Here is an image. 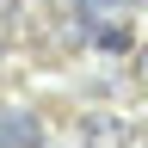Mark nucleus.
Returning a JSON list of instances; mask_svg holds the SVG:
<instances>
[{"mask_svg":"<svg viewBox=\"0 0 148 148\" xmlns=\"http://www.w3.org/2000/svg\"><path fill=\"white\" fill-rule=\"evenodd\" d=\"M0 148H43V130H37L31 111H0Z\"/></svg>","mask_w":148,"mask_h":148,"instance_id":"obj_1","label":"nucleus"},{"mask_svg":"<svg viewBox=\"0 0 148 148\" xmlns=\"http://www.w3.org/2000/svg\"><path fill=\"white\" fill-rule=\"evenodd\" d=\"M142 68H148V62H142Z\"/></svg>","mask_w":148,"mask_h":148,"instance_id":"obj_5","label":"nucleus"},{"mask_svg":"<svg viewBox=\"0 0 148 148\" xmlns=\"http://www.w3.org/2000/svg\"><path fill=\"white\" fill-rule=\"evenodd\" d=\"M80 6H130V0H80Z\"/></svg>","mask_w":148,"mask_h":148,"instance_id":"obj_4","label":"nucleus"},{"mask_svg":"<svg viewBox=\"0 0 148 148\" xmlns=\"http://www.w3.org/2000/svg\"><path fill=\"white\" fill-rule=\"evenodd\" d=\"M92 37H99V49H130V43H136V37H130V25H99V31H92Z\"/></svg>","mask_w":148,"mask_h":148,"instance_id":"obj_3","label":"nucleus"},{"mask_svg":"<svg viewBox=\"0 0 148 148\" xmlns=\"http://www.w3.org/2000/svg\"><path fill=\"white\" fill-rule=\"evenodd\" d=\"M80 136H86V148H123V142H130V130H123L117 117H86V123H80Z\"/></svg>","mask_w":148,"mask_h":148,"instance_id":"obj_2","label":"nucleus"}]
</instances>
